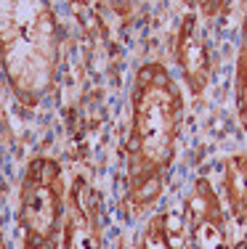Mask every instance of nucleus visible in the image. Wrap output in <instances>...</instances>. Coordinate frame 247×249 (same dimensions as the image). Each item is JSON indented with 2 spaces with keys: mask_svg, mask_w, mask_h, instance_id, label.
Here are the masks:
<instances>
[{
  "mask_svg": "<svg viewBox=\"0 0 247 249\" xmlns=\"http://www.w3.org/2000/svg\"><path fill=\"white\" fill-rule=\"evenodd\" d=\"M184 90L162 61H144L131 85V127L125 138V210L131 215L160 201L184 130Z\"/></svg>",
  "mask_w": 247,
  "mask_h": 249,
  "instance_id": "f257e3e1",
  "label": "nucleus"
},
{
  "mask_svg": "<svg viewBox=\"0 0 247 249\" xmlns=\"http://www.w3.org/2000/svg\"><path fill=\"white\" fill-rule=\"evenodd\" d=\"M58 24L51 0H0V72L27 109L40 106L56 88Z\"/></svg>",
  "mask_w": 247,
  "mask_h": 249,
  "instance_id": "f03ea898",
  "label": "nucleus"
},
{
  "mask_svg": "<svg viewBox=\"0 0 247 249\" xmlns=\"http://www.w3.org/2000/svg\"><path fill=\"white\" fill-rule=\"evenodd\" d=\"M67 215V186L61 164L54 157H35L27 162L19 183L16 223L24 249H58Z\"/></svg>",
  "mask_w": 247,
  "mask_h": 249,
  "instance_id": "7ed1b4c3",
  "label": "nucleus"
},
{
  "mask_svg": "<svg viewBox=\"0 0 247 249\" xmlns=\"http://www.w3.org/2000/svg\"><path fill=\"white\" fill-rule=\"evenodd\" d=\"M184 223L189 249H231L234 244L223 199L205 175L191 183L184 199Z\"/></svg>",
  "mask_w": 247,
  "mask_h": 249,
  "instance_id": "20e7f679",
  "label": "nucleus"
},
{
  "mask_svg": "<svg viewBox=\"0 0 247 249\" xmlns=\"http://www.w3.org/2000/svg\"><path fill=\"white\" fill-rule=\"evenodd\" d=\"M101 204L85 178H75L67 188V215L58 249H104Z\"/></svg>",
  "mask_w": 247,
  "mask_h": 249,
  "instance_id": "39448f33",
  "label": "nucleus"
},
{
  "mask_svg": "<svg viewBox=\"0 0 247 249\" xmlns=\"http://www.w3.org/2000/svg\"><path fill=\"white\" fill-rule=\"evenodd\" d=\"M175 64H178L184 88L194 98H199L208 90L213 77V53H210L199 14H186L181 19L175 32Z\"/></svg>",
  "mask_w": 247,
  "mask_h": 249,
  "instance_id": "423d86ee",
  "label": "nucleus"
},
{
  "mask_svg": "<svg viewBox=\"0 0 247 249\" xmlns=\"http://www.w3.org/2000/svg\"><path fill=\"white\" fill-rule=\"evenodd\" d=\"M221 199L237 225L247 223V154H231L221 162Z\"/></svg>",
  "mask_w": 247,
  "mask_h": 249,
  "instance_id": "0eeeda50",
  "label": "nucleus"
},
{
  "mask_svg": "<svg viewBox=\"0 0 247 249\" xmlns=\"http://www.w3.org/2000/svg\"><path fill=\"white\" fill-rule=\"evenodd\" d=\"M138 249H189L186 247V223L173 212H154L138 236Z\"/></svg>",
  "mask_w": 247,
  "mask_h": 249,
  "instance_id": "6e6552de",
  "label": "nucleus"
},
{
  "mask_svg": "<svg viewBox=\"0 0 247 249\" xmlns=\"http://www.w3.org/2000/svg\"><path fill=\"white\" fill-rule=\"evenodd\" d=\"M234 106H237L239 124L247 130V8L242 19V35H239L237 67H234Z\"/></svg>",
  "mask_w": 247,
  "mask_h": 249,
  "instance_id": "1a4fd4ad",
  "label": "nucleus"
},
{
  "mask_svg": "<svg viewBox=\"0 0 247 249\" xmlns=\"http://www.w3.org/2000/svg\"><path fill=\"white\" fill-rule=\"evenodd\" d=\"M194 3H197L199 16H205V19H215L218 14H223V8L228 5V0H194Z\"/></svg>",
  "mask_w": 247,
  "mask_h": 249,
  "instance_id": "9d476101",
  "label": "nucleus"
},
{
  "mask_svg": "<svg viewBox=\"0 0 247 249\" xmlns=\"http://www.w3.org/2000/svg\"><path fill=\"white\" fill-rule=\"evenodd\" d=\"M231 249H247V236H245V233L239 236V239H237V241H234V244H231Z\"/></svg>",
  "mask_w": 247,
  "mask_h": 249,
  "instance_id": "9b49d317",
  "label": "nucleus"
},
{
  "mask_svg": "<svg viewBox=\"0 0 247 249\" xmlns=\"http://www.w3.org/2000/svg\"><path fill=\"white\" fill-rule=\"evenodd\" d=\"M242 228H245V231H242V233H245V236H247V223H245V225H242Z\"/></svg>",
  "mask_w": 247,
  "mask_h": 249,
  "instance_id": "f8f14e48",
  "label": "nucleus"
},
{
  "mask_svg": "<svg viewBox=\"0 0 247 249\" xmlns=\"http://www.w3.org/2000/svg\"><path fill=\"white\" fill-rule=\"evenodd\" d=\"M77 3H93V0H77Z\"/></svg>",
  "mask_w": 247,
  "mask_h": 249,
  "instance_id": "ddd939ff",
  "label": "nucleus"
}]
</instances>
